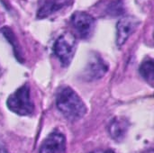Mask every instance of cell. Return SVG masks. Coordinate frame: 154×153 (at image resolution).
I'll return each instance as SVG.
<instances>
[{
	"label": "cell",
	"instance_id": "cell-2",
	"mask_svg": "<svg viewBox=\"0 0 154 153\" xmlns=\"http://www.w3.org/2000/svg\"><path fill=\"white\" fill-rule=\"evenodd\" d=\"M8 108L19 115H30L34 111V105L31 98L28 85H23L15 90L7 99Z\"/></svg>",
	"mask_w": 154,
	"mask_h": 153
},
{
	"label": "cell",
	"instance_id": "cell-8",
	"mask_svg": "<svg viewBox=\"0 0 154 153\" xmlns=\"http://www.w3.org/2000/svg\"><path fill=\"white\" fill-rule=\"evenodd\" d=\"M68 2V0H42L39 4L37 17L39 19H42L50 16L65 6Z\"/></svg>",
	"mask_w": 154,
	"mask_h": 153
},
{
	"label": "cell",
	"instance_id": "cell-9",
	"mask_svg": "<svg viewBox=\"0 0 154 153\" xmlns=\"http://www.w3.org/2000/svg\"><path fill=\"white\" fill-rule=\"evenodd\" d=\"M129 124L128 121L122 117L115 118L109 125V133L110 136L116 142H121L125 139L127 131H128Z\"/></svg>",
	"mask_w": 154,
	"mask_h": 153
},
{
	"label": "cell",
	"instance_id": "cell-10",
	"mask_svg": "<svg viewBox=\"0 0 154 153\" xmlns=\"http://www.w3.org/2000/svg\"><path fill=\"white\" fill-rule=\"evenodd\" d=\"M153 66V60L152 59H146L145 60L143 61V63L139 68L140 74L146 81L150 83H152L154 79Z\"/></svg>",
	"mask_w": 154,
	"mask_h": 153
},
{
	"label": "cell",
	"instance_id": "cell-6",
	"mask_svg": "<svg viewBox=\"0 0 154 153\" xmlns=\"http://www.w3.org/2000/svg\"><path fill=\"white\" fill-rule=\"evenodd\" d=\"M140 22L134 16H125L121 18L116 25V44L123 46L131 34L136 30Z\"/></svg>",
	"mask_w": 154,
	"mask_h": 153
},
{
	"label": "cell",
	"instance_id": "cell-1",
	"mask_svg": "<svg viewBox=\"0 0 154 153\" xmlns=\"http://www.w3.org/2000/svg\"><path fill=\"white\" fill-rule=\"evenodd\" d=\"M56 105L63 116L72 122L81 119L87 112L81 98L69 87H61L58 89Z\"/></svg>",
	"mask_w": 154,
	"mask_h": 153
},
{
	"label": "cell",
	"instance_id": "cell-5",
	"mask_svg": "<svg viewBox=\"0 0 154 153\" xmlns=\"http://www.w3.org/2000/svg\"><path fill=\"white\" fill-rule=\"evenodd\" d=\"M108 66L97 53H92L84 70V78L88 81L101 78L107 71Z\"/></svg>",
	"mask_w": 154,
	"mask_h": 153
},
{
	"label": "cell",
	"instance_id": "cell-4",
	"mask_svg": "<svg viewBox=\"0 0 154 153\" xmlns=\"http://www.w3.org/2000/svg\"><path fill=\"white\" fill-rule=\"evenodd\" d=\"M75 39L69 35L60 36L53 44L54 54L64 67L70 64L75 53Z\"/></svg>",
	"mask_w": 154,
	"mask_h": 153
},
{
	"label": "cell",
	"instance_id": "cell-3",
	"mask_svg": "<svg viewBox=\"0 0 154 153\" xmlns=\"http://www.w3.org/2000/svg\"><path fill=\"white\" fill-rule=\"evenodd\" d=\"M70 23L76 34L81 39H88L94 32L95 19L86 12H75L70 18Z\"/></svg>",
	"mask_w": 154,
	"mask_h": 153
},
{
	"label": "cell",
	"instance_id": "cell-11",
	"mask_svg": "<svg viewBox=\"0 0 154 153\" xmlns=\"http://www.w3.org/2000/svg\"><path fill=\"white\" fill-rule=\"evenodd\" d=\"M90 153H115L112 150H97Z\"/></svg>",
	"mask_w": 154,
	"mask_h": 153
},
{
	"label": "cell",
	"instance_id": "cell-12",
	"mask_svg": "<svg viewBox=\"0 0 154 153\" xmlns=\"http://www.w3.org/2000/svg\"><path fill=\"white\" fill-rule=\"evenodd\" d=\"M143 153H154V152L152 149H150V150H148V151H144V152H143Z\"/></svg>",
	"mask_w": 154,
	"mask_h": 153
},
{
	"label": "cell",
	"instance_id": "cell-7",
	"mask_svg": "<svg viewBox=\"0 0 154 153\" xmlns=\"http://www.w3.org/2000/svg\"><path fill=\"white\" fill-rule=\"evenodd\" d=\"M39 153H66V138L60 132H53L43 141Z\"/></svg>",
	"mask_w": 154,
	"mask_h": 153
}]
</instances>
